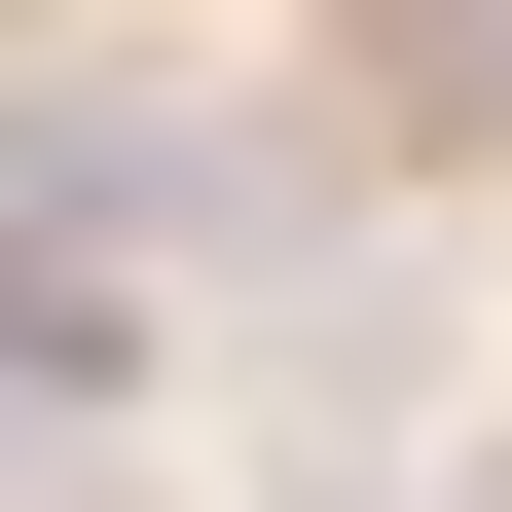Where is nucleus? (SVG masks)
Masks as SVG:
<instances>
[{"mask_svg":"<svg viewBox=\"0 0 512 512\" xmlns=\"http://www.w3.org/2000/svg\"><path fill=\"white\" fill-rule=\"evenodd\" d=\"M110 183H147V147H0V366H37V403H110V366H147V256H110Z\"/></svg>","mask_w":512,"mask_h":512,"instance_id":"f257e3e1","label":"nucleus"}]
</instances>
